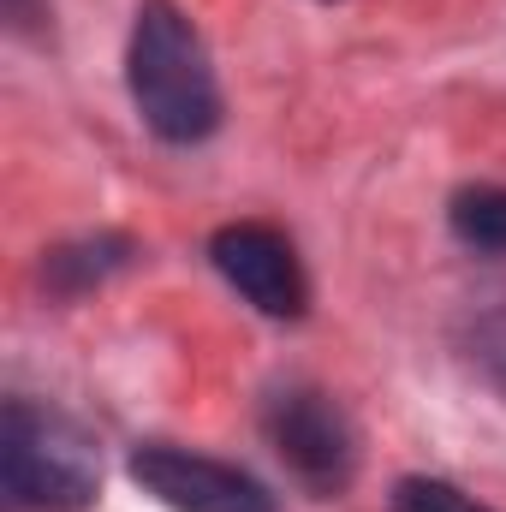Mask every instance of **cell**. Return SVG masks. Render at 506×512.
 Instances as JSON below:
<instances>
[{
	"label": "cell",
	"mask_w": 506,
	"mask_h": 512,
	"mask_svg": "<svg viewBox=\"0 0 506 512\" xmlns=\"http://www.w3.org/2000/svg\"><path fill=\"white\" fill-rule=\"evenodd\" d=\"M262 435L274 447V459L286 465V477L316 495V501H340L358 483V429L346 417V405L316 382H280L262 399Z\"/></svg>",
	"instance_id": "3957f363"
},
{
	"label": "cell",
	"mask_w": 506,
	"mask_h": 512,
	"mask_svg": "<svg viewBox=\"0 0 506 512\" xmlns=\"http://www.w3.org/2000/svg\"><path fill=\"white\" fill-rule=\"evenodd\" d=\"M447 227L465 251L506 256V185H465L447 203Z\"/></svg>",
	"instance_id": "52a82bcc"
},
{
	"label": "cell",
	"mask_w": 506,
	"mask_h": 512,
	"mask_svg": "<svg viewBox=\"0 0 506 512\" xmlns=\"http://www.w3.org/2000/svg\"><path fill=\"white\" fill-rule=\"evenodd\" d=\"M126 471L131 483L143 495H155L167 512H280L274 495L251 471H239L227 459H209V453H191V447H173V441L131 447Z\"/></svg>",
	"instance_id": "5b68a950"
},
{
	"label": "cell",
	"mask_w": 506,
	"mask_h": 512,
	"mask_svg": "<svg viewBox=\"0 0 506 512\" xmlns=\"http://www.w3.org/2000/svg\"><path fill=\"white\" fill-rule=\"evenodd\" d=\"M6 12H12V24H30L36 18V0H6Z\"/></svg>",
	"instance_id": "9c48e42d"
},
{
	"label": "cell",
	"mask_w": 506,
	"mask_h": 512,
	"mask_svg": "<svg viewBox=\"0 0 506 512\" xmlns=\"http://www.w3.org/2000/svg\"><path fill=\"white\" fill-rule=\"evenodd\" d=\"M209 262L221 268V280L268 322H304L310 310V274L298 262V245L268 227V221H227L209 239Z\"/></svg>",
	"instance_id": "277c9868"
},
{
	"label": "cell",
	"mask_w": 506,
	"mask_h": 512,
	"mask_svg": "<svg viewBox=\"0 0 506 512\" xmlns=\"http://www.w3.org/2000/svg\"><path fill=\"white\" fill-rule=\"evenodd\" d=\"M0 489L18 512H90L102 501V453L78 417L42 399L0 411Z\"/></svg>",
	"instance_id": "7a4b0ae2"
},
{
	"label": "cell",
	"mask_w": 506,
	"mask_h": 512,
	"mask_svg": "<svg viewBox=\"0 0 506 512\" xmlns=\"http://www.w3.org/2000/svg\"><path fill=\"white\" fill-rule=\"evenodd\" d=\"M126 90L131 108L161 143H203L221 131V78L209 60L203 30L179 0H143L126 42Z\"/></svg>",
	"instance_id": "6da1fadb"
},
{
	"label": "cell",
	"mask_w": 506,
	"mask_h": 512,
	"mask_svg": "<svg viewBox=\"0 0 506 512\" xmlns=\"http://www.w3.org/2000/svg\"><path fill=\"white\" fill-rule=\"evenodd\" d=\"M387 512H495V507H483L477 495H465L447 477H399L393 495H387Z\"/></svg>",
	"instance_id": "ba28073f"
},
{
	"label": "cell",
	"mask_w": 506,
	"mask_h": 512,
	"mask_svg": "<svg viewBox=\"0 0 506 512\" xmlns=\"http://www.w3.org/2000/svg\"><path fill=\"white\" fill-rule=\"evenodd\" d=\"M137 262V245L126 233H90V239H72V245H54L42 256V286L54 298H84L90 286L114 280L120 268Z\"/></svg>",
	"instance_id": "8992f818"
}]
</instances>
